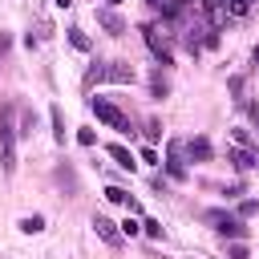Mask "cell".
<instances>
[{"instance_id":"cell-13","label":"cell","mask_w":259,"mask_h":259,"mask_svg":"<svg viewBox=\"0 0 259 259\" xmlns=\"http://www.w3.org/2000/svg\"><path fill=\"white\" fill-rule=\"evenodd\" d=\"M109 158H113L121 170H134V166H138V162H134V154H130L125 146H109Z\"/></svg>"},{"instance_id":"cell-12","label":"cell","mask_w":259,"mask_h":259,"mask_svg":"<svg viewBox=\"0 0 259 259\" xmlns=\"http://www.w3.org/2000/svg\"><path fill=\"white\" fill-rule=\"evenodd\" d=\"M49 117H53V138H57V146H65V113H61V105H53Z\"/></svg>"},{"instance_id":"cell-28","label":"cell","mask_w":259,"mask_h":259,"mask_svg":"<svg viewBox=\"0 0 259 259\" xmlns=\"http://www.w3.org/2000/svg\"><path fill=\"white\" fill-rule=\"evenodd\" d=\"M69 4H73V0H57V8H69Z\"/></svg>"},{"instance_id":"cell-16","label":"cell","mask_w":259,"mask_h":259,"mask_svg":"<svg viewBox=\"0 0 259 259\" xmlns=\"http://www.w3.org/2000/svg\"><path fill=\"white\" fill-rule=\"evenodd\" d=\"M69 45H73V49H81V53H89V36H85L81 28H69Z\"/></svg>"},{"instance_id":"cell-26","label":"cell","mask_w":259,"mask_h":259,"mask_svg":"<svg viewBox=\"0 0 259 259\" xmlns=\"http://www.w3.org/2000/svg\"><path fill=\"white\" fill-rule=\"evenodd\" d=\"M8 45H12V40H8V32H0V61H4V53H8Z\"/></svg>"},{"instance_id":"cell-22","label":"cell","mask_w":259,"mask_h":259,"mask_svg":"<svg viewBox=\"0 0 259 259\" xmlns=\"http://www.w3.org/2000/svg\"><path fill=\"white\" fill-rule=\"evenodd\" d=\"M227 8H231V16H243V12H247V8H251V0H231V4H227Z\"/></svg>"},{"instance_id":"cell-15","label":"cell","mask_w":259,"mask_h":259,"mask_svg":"<svg viewBox=\"0 0 259 259\" xmlns=\"http://www.w3.org/2000/svg\"><path fill=\"white\" fill-rule=\"evenodd\" d=\"M16 227H20L24 235H40V231H45V219H40V214H24Z\"/></svg>"},{"instance_id":"cell-19","label":"cell","mask_w":259,"mask_h":259,"mask_svg":"<svg viewBox=\"0 0 259 259\" xmlns=\"http://www.w3.org/2000/svg\"><path fill=\"white\" fill-rule=\"evenodd\" d=\"M32 130H36V117H32V113L24 109V113H20V130H16V134H24V138H28Z\"/></svg>"},{"instance_id":"cell-5","label":"cell","mask_w":259,"mask_h":259,"mask_svg":"<svg viewBox=\"0 0 259 259\" xmlns=\"http://www.w3.org/2000/svg\"><path fill=\"white\" fill-rule=\"evenodd\" d=\"M142 36H146L150 53L158 57V65H170V61H174V49H170V40L162 36V28H158V24H146V28H142Z\"/></svg>"},{"instance_id":"cell-30","label":"cell","mask_w":259,"mask_h":259,"mask_svg":"<svg viewBox=\"0 0 259 259\" xmlns=\"http://www.w3.org/2000/svg\"><path fill=\"white\" fill-rule=\"evenodd\" d=\"M109 4H121V0H109Z\"/></svg>"},{"instance_id":"cell-2","label":"cell","mask_w":259,"mask_h":259,"mask_svg":"<svg viewBox=\"0 0 259 259\" xmlns=\"http://www.w3.org/2000/svg\"><path fill=\"white\" fill-rule=\"evenodd\" d=\"M89 109H93V113H97V121H105L109 130L130 134V117H125V113H121V109H117L109 97H93V101H89Z\"/></svg>"},{"instance_id":"cell-29","label":"cell","mask_w":259,"mask_h":259,"mask_svg":"<svg viewBox=\"0 0 259 259\" xmlns=\"http://www.w3.org/2000/svg\"><path fill=\"white\" fill-rule=\"evenodd\" d=\"M255 65H259V49H255Z\"/></svg>"},{"instance_id":"cell-1","label":"cell","mask_w":259,"mask_h":259,"mask_svg":"<svg viewBox=\"0 0 259 259\" xmlns=\"http://www.w3.org/2000/svg\"><path fill=\"white\" fill-rule=\"evenodd\" d=\"M16 109L12 105H0V162H4V174L16 170V125H12Z\"/></svg>"},{"instance_id":"cell-25","label":"cell","mask_w":259,"mask_h":259,"mask_svg":"<svg viewBox=\"0 0 259 259\" xmlns=\"http://www.w3.org/2000/svg\"><path fill=\"white\" fill-rule=\"evenodd\" d=\"M231 93H235V101H243L239 93H243V77H231Z\"/></svg>"},{"instance_id":"cell-3","label":"cell","mask_w":259,"mask_h":259,"mask_svg":"<svg viewBox=\"0 0 259 259\" xmlns=\"http://www.w3.org/2000/svg\"><path fill=\"white\" fill-rule=\"evenodd\" d=\"M93 81H117V85H130V81H134V69H130L125 61L93 65V69H89V77H85V85H93Z\"/></svg>"},{"instance_id":"cell-18","label":"cell","mask_w":259,"mask_h":259,"mask_svg":"<svg viewBox=\"0 0 259 259\" xmlns=\"http://www.w3.org/2000/svg\"><path fill=\"white\" fill-rule=\"evenodd\" d=\"M259 214V198H243L239 202V219H255Z\"/></svg>"},{"instance_id":"cell-9","label":"cell","mask_w":259,"mask_h":259,"mask_svg":"<svg viewBox=\"0 0 259 259\" xmlns=\"http://www.w3.org/2000/svg\"><path fill=\"white\" fill-rule=\"evenodd\" d=\"M186 154H190V162H210V154H214V150H210V142L198 134V138H190V142H186Z\"/></svg>"},{"instance_id":"cell-4","label":"cell","mask_w":259,"mask_h":259,"mask_svg":"<svg viewBox=\"0 0 259 259\" xmlns=\"http://www.w3.org/2000/svg\"><path fill=\"white\" fill-rule=\"evenodd\" d=\"M219 235H227V239H243L247 235V227H243V219H235V214H227V210H206L202 214Z\"/></svg>"},{"instance_id":"cell-24","label":"cell","mask_w":259,"mask_h":259,"mask_svg":"<svg viewBox=\"0 0 259 259\" xmlns=\"http://www.w3.org/2000/svg\"><path fill=\"white\" fill-rule=\"evenodd\" d=\"M138 231H142V223H134V219H125V223H121V235H138Z\"/></svg>"},{"instance_id":"cell-6","label":"cell","mask_w":259,"mask_h":259,"mask_svg":"<svg viewBox=\"0 0 259 259\" xmlns=\"http://www.w3.org/2000/svg\"><path fill=\"white\" fill-rule=\"evenodd\" d=\"M227 162L239 170V174H247V170H255L259 166V150H243V146H227Z\"/></svg>"},{"instance_id":"cell-20","label":"cell","mask_w":259,"mask_h":259,"mask_svg":"<svg viewBox=\"0 0 259 259\" xmlns=\"http://www.w3.org/2000/svg\"><path fill=\"white\" fill-rule=\"evenodd\" d=\"M142 231H146L150 239H162V223H158V219H146V223H142Z\"/></svg>"},{"instance_id":"cell-11","label":"cell","mask_w":259,"mask_h":259,"mask_svg":"<svg viewBox=\"0 0 259 259\" xmlns=\"http://www.w3.org/2000/svg\"><path fill=\"white\" fill-rule=\"evenodd\" d=\"M150 93H154V97H166V93H170V81H166V73H162V69H154V73H150Z\"/></svg>"},{"instance_id":"cell-23","label":"cell","mask_w":259,"mask_h":259,"mask_svg":"<svg viewBox=\"0 0 259 259\" xmlns=\"http://www.w3.org/2000/svg\"><path fill=\"white\" fill-rule=\"evenodd\" d=\"M77 142H81V146H93L97 134H93V130H77Z\"/></svg>"},{"instance_id":"cell-7","label":"cell","mask_w":259,"mask_h":259,"mask_svg":"<svg viewBox=\"0 0 259 259\" xmlns=\"http://www.w3.org/2000/svg\"><path fill=\"white\" fill-rule=\"evenodd\" d=\"M93 231H97V239H101V243H109V247H121V239H125V235H121V227H117V223H109L105 214H93Z\"/></svg>"},{"instance_id":"cell-27","label":"cell","mask_w":259,"mask_h":259,"mask_svg":"<svg viewBox=\"0 0 259 259\" xmlns=\"http://www.w3.org/2000/svg\"><path fill=\"white\" fill-rule=\"evenodd\" d=\"M146 4H150V8H166V4H162V0H146Z\"/></svg>"},{"instance_id":"cell-17","label":"cell","mask_w":259,"mask_h":259,"mask_svg":"<svg viewBox=\"0 0 259 259\" xmlns=\"http://www.w3.org/2000/svg\"><path fill=\"white\" fill-rule=\"evenodd\" d=\"M231 142H235V146H243V150H255V138H251L247 130H231Z\"/></svg>"},{"instance_id":"cell-10","label":"cell","mask_w":259,"mask_h":259,"mask_svg":"<svg viewBox=\"0 0 259 259\" xmlns=\"http://www.w3.org/2000/svg\"><path fill=\"white\" fill-rule=\"evenodd\" d=\"M166 170H170V178H186V162H182V146H178V142H170V158H166Z\"/></svg>"},{"instance_id":"cell-8","label":"cell","mask_w":259,"mask_h":259,"mask_svg":"<svg viewBox=\"0 0 259 259\" xmlns=\"http://www.w3.org/2000/svg\"><path fill=\"white\" fill-rule=\"evenodd\" d=\"M97 24H101L109 36H121V32H125V20H121L113 8H101V12H97Z\"/></svg>"},{"instance_id":"cell-21","label":"cell","mask_w":259,"mask_h":259,"mask_svg":"<svg viewBox=\"0 0 259 259\" xmlns=\"http://www.w3.org/2000/svg\"><path fill=\"white\" fill-rule=\"evenodd\" d=\"M227 259H247V247H243V243H231V247H227Z\"/></svg>"},{"instance_id":"cell-14","label":"cell","mask_w":259,"mask_h":259,"mask_svg":"<svg viewBox=\"0 0 259 259\" xmlns=\"http://www.w3.org/2000/svg\"><path fill=\"white\" fill-rule=\"evenodd\" d=\"M105 198H109V202H117V206H130V210H138V202H134V198L121 190V186H105Z\"/></svg>"}]
</instances>
